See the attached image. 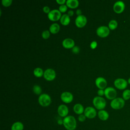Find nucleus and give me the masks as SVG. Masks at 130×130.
<instances>
[{
	"mask_svg": "<svg viewBox=\"0 0 130 130\" xmlns=\"http://www.w3.org/2000/svg\"><path fill=\"white\" fill-rule=\"evenodd\" d=\"M125 9L124 3L122 1H117L113 5V10L117 14H120Z\"/></svg>",
	"mask_w": 130,
	"mask_h": 130,
	"instance_id": "13",
	"label": "nucleus"
},
{
	"mask_svg": "<svg viewBox=\"0 0 130 130\" xmlns=\"http://www.w3.org/2000/svg\"><path fill=\"white\" fill-rule=\"evenodd\" d=\"M68 9V7L67 5H60L59 7V11L61 12V13H64L67 11Z\"/></svg>",
	"mask_w": 130,
	"mask_h": 130,
	"instance_id": "29",
	"label": "nucleus"
},
{
	"mask_svg": "<svg viewBox=\"0 0 130 130\" xmlns=\"http://www.w3.org/2000/svg\"><path fill=\"white\" fill-rule=\"evenodd\" d=\"M86 116H85L84 114H80L79 115L78 117V119L79 121L80 122H84L85 120H86Z\"/></svg>",
	"mask_w": 130,
	"mask_h": 130,
	"instance_id": "30",
	"label": "nucleus"
},
{
	"mask_svg": "<svg viewBox=\"0 0 130 130\" xmlns=\"http://www.w3.org/2000/svg\"><path fill=\"white\" fill-rule=\"evenodd\" d=\"M114 85L117 89L123 90L126 88L127 81L122 78H117L114 81Z\"/></svg>",
	"mask_w": 130,
	"mask_h": 130,
	"instance_id": "8",
	"label": "nucleus"
},
{
	"mask_svg": "<svg viewBox=\"0 0 130 130\" xmlns=\"http://www.w3.org/2000/svg\"><path fill=\"white\" fill-rule=\"evenodd\" d=\"M104 95L109 100H113L116 98L117 92L113 87H108L106 88L104 90Z\"/></svg>",
	"mask_w": 130,
	"mask_h": 130,
	"instance_id": "5",
	"label": "nucleus"
},
{
	"mask_svg": "<svg viewBox=\"0 0 130 130\" xmlns=\"http://www.w3.org/2000/svg\"><path fill=\"white\" fill-rule=\"evenodd\" d=\"M95 83L97 87H98L100 89H103L106 88L107 82L106 80L102 77H98L95 81Z\"/></svg>",
	"mask_w": 130,
	"mask_h": 130,
	"instance_id": "15",
	"label": "nucleus"
},
{
	"mask_svg": "<svg viewBox=\"0 0 130 130\" xmlns=\"http://www.w3.org/2000/svg\"><path fill=\"white\" fill-rule=\"evenodd\" d=\"M63 125L67 130H75L77 127L75 118L72 115L65 117L63 119Z\"/></svg>",
	"mask_w": 130,
	"mask_h": 130,
	"instance_id": "1",
	"label": "nucleus"
},
{
	"mask_svg": "<svg viewBox=\"0 0 130 130\" xmlns=\"http://www.w3.org/2000/svg\"><path fill=\"white\" fill-rule=\"evenodd\" d=\"M44 78L47 81H52L54 80L56 77V73L55 71L51 68L46 69L44 72Z\"/></svg>",
	"mask_w": 130,
	"mask_h": 130,
	"instance_id": "10",
	"label": "nucleus"
},
{
	"mask_svg": "<svg viewBox=\"0 0 130 130\" xmlns=\"http://www.w3.org/2000/svg\"><path fill=\"white\" fill-rule=\"evenodd\" d=\"M127 82L128 83H129L130 84V78H129V79H128V81H127Z\"/></svg>",
	"mask_w": 130,
	"mask_h": 130,
	"instance_id": "39",
	"label": "nucleus"
},
{
	"mask_svg": "<svg viewBox=\"0 0 130 130\" xmlns=\"http://www.w3.org/2000/svg\"><path fill=\"white\" fill-rule=\"evenodd\" d=\"M38 102L41 106L47 107L50 104L51 99L50 95L48 94L42 93L40 95L38 99Z\"/></svg>",
	"mask_w": 130,
	"mask_h": 130,
	"instance_id": "4",
	"label": "nucleus"
},
{
	"mask_svg": "<svg viewBox=\"0 0 130 130\" xmlns=\"http://www.w3.org/2000/svg\"><path fill=\"white\" fill-rule=\"evenodd\" d=\"M57 113L60 116L64 118L68 116L69 113L68 107L63 104L59 105L57 108Z\"/></svg>",
	"mask_w": 130,
	"mask_h": 130,
	"instance_id": "14",
	"label": "nucleus"
},
{
	"mask_svg": "<svg viewBox=\"0 0 130 130\" xmlns=\"http://www.w3.org/2000/svg\"><path fill=\"white\" fill-rule=\"evenodd\" d=\"M56 2L57 3H58L60 5H64V4L66 3V1L65 0H56Z\"/></svg>",
	"mask_w": 130,
	"mask_h": 130,
	"instance_id": "35",
	"label": "nucleus"
},
{
	"mask_svg": "<svg viewBox=\"0 0 130 130\" xmlns=\"http://www.w3.org/2000/svg\"><path fill=\"white\" fill-rule=\"evenodd\" d=\"M34 74L37 77H41L44 75V72L42 69L40 68H36L34 70Z\"/></svg>",
	"mask_w": 130,
	"mask_h": 130,
	"instance_id": "23",
	"label": "nucleus"
},
{
	"mask_svg": "<svg viewBox=\"0 0 130 130\" xmlns=\"http://www.w3.org/2000/svg\"><path fill=\"white\" fill-rule=\"evenodd\" d=\"M97 93H98V95H100V96H103L104 94V93H105L104 90L103 89H99Z\"/></svg>",
	"mask_w": 130,
	"mask_h": 130,
	"instance_id": "34",
	"label": "nucleus"
},
{
	"mask_svg": "<svg viewBox=\"0 0 130 130\" xmlns=\"http://www.w3.org/2000/svg\"><path fill=\"white\" fill-rule=\"evenodd\" d=\"M43 11H44L45 13H47V14H48V13L50 12V8H49V7H48V6H45V7H44L43 8Z\"/></svg>",
	"mask_w": 130,
	"mask_h": 130,
	"instance_id": "33",
	"label": "nucleus"
},
{
	"mask_svg": "<svg viewBox=\"0 0 130 130\" xmlns=\"http://www.w3.org/2000/svg\"><path fill=\"white\" fill-rule=\"evenodd\" d=\"M66 5L70 8L75 9L79 6V1L78 0H67Z\"/></svg>",
	"mask_w": 130,
	"mask_h": 130,
	"instance_id": "21",
	"label": "nucleus"
},
{
	"mask_svg": "<svg viewBox=\"0 0 130 130\" xmlns=\"http://www.w3.org/2000/svg\"><path fill=\"white\" fill-rule=\"evenodd\" d=\"M60 29V26L58 24L56 23H54L52 24L49 27V31L53 34H57Z\"/></svg>",
	"mask_w": 130,
	"mask_h": 130,
	"instance_id": "22",
	"label": "nucleus"
},
{
	"mask_svg": "<svg viewBox=\"0 0 130 130\" xmlns=\"http://www.w3.org/2000/svg\"><path fill=\"white\" fill-rule=\"evenodd\" d=\"M73 111L76 114L80 115L84 113V109L83 106L81 104H76L73 107Z\"/></svg>",
	"mask_w": 130,
	"mask_h": 130,
	"instance_id": "18",
	"label": "nucleus"
},
{
	"mask_svg": "<svg viewBox=\"0 0 130 130\" xmlns=\"http://www.w3.org/2000/svg\"><path fill=\"white\" fill-rule=\"evenodd\" d=\"M33 91L36 94L39 95L42 92V89L41 87L38 85H35L33 87Z\"/></svg>",
	"mask_w": 130,
	"mask_h": 130,
	"instance_id": "26",
	"label": "nucleus"
},
{
	"mask_svg": "<svg viewBox=\"0 0 130 130\" xmlns=\"http://www.w3.org/2000/svg\"><path fill=\"white\" fill-rule=\"evenodd\" d=\"M122 98L124 100H127L130 99V90L125 89L122 93Z\"/></svg>",
	"mask_w": 130,
	"mask_h": 130,
	"instance_id": "25",
	"label": "nucleus"
},
{
	"mask_svg": "<svg viewBox=\"0 0 130 130\" xmlns=\"http://www.w3.org/2000/svg\"><path fill=\"white\" fill-rule=\"evenodd\" d=\"M91 48L92 49H95L96 46H97V42L96 41H92L91 43H90V45Z\"/></svg>",
	"mask_w": 130,
	"mask_h": 130,
	"instance_id": "32",
	"label": "nucleus"
},
{
	"mask_svg": "<svg viewBox=\"0 0 130 130\" xmlns=\"http://www.w3.org/2000/svg\"><path fill=\"white\" fill-rule=\"evenodd\" d=\"M61 12L57 9H53L48 14V18L52 21H56L60 19Z\"/></svg>",
	"mask_w": 130,
	"mask_h": 130,
	"instance_id": "6",
	"label": "nucleus"
},
{
	"mask_svg": "<svg viewBox=\"0 0 130 130\" xmlns=\"http://www.w3.org/2000/svg\"><path fill=\"white\" fill-rule=\"evenodd\" d=\"M118 26V23L115 20H111L110 21L108 24V27L111 30H114L117 28Z\"/></svg>",
	"mask_w": 130,
	"mask_h": 130,
	"instance_id": "24",
	"label": "nucleus"
},
{
	"mask_svg": "<svg viewBox=\"0 0 130 130\" xmlns=\"http://www.w3.org/2000/svg\"><path fill=\"white\" fill-rule=\"evenodd\" d=\"M57 123L59 124V125H61V124H63V120H61V119H59L57 120Z\"/></svg>",
	"mask_w": 130,
	"mask_h": 130,
	"instance_id": "38",
	"label": "nucleus"
},
{
	"mask_svg": "<svg viewBox=\"0 0 130 130\" xmlns=\"http://www.w3.org/2000/svg\"><path fill=\"white\" fill-rule=\"evenodd\" d=\"M75 24L78 27H84L87 23V18L83 15H81L78 16L75 19Z\"/></svg>",
	"mask_w": 130,
	"mask_h": 130,
	"instance_id": "11",
	"label": "nucleus"
},
{
	"mask_svg": "<svg viewBox=\"0 0 130 130\" xmlns=\"http://www.w3.org/2000/svg\"><path fill=\"white\" fill-rule=\"evenodd\" d=\"M92 103L94 107L100 110H103L106 106V102L104 98L98 96L93 98Z\"/></svg>",
	"mask_w": 130,
	"mask_h": 130,
	"instance_id": "2",
	"label": "nucleus"
},
{
	"mask_svg": "<svg viewBox=\"0 0 130 130\" xmlns=\"http://www.w3.org/2000/svg\"><path fill=\"white\" fill-rule=\"evenodd\" d=\"M84 114L89 119L94 118L97 114L96 110L92 107H87L84 109Z\"/></svg>",
	"mask_w": 130,
	"mask_h": 130,
	"instance_id": "9",
	"label": "nucleus"
},
{
	"mask_svg": "<svg viewBox=\"0 0 130 130\" xmlns=\"http://www.w3.org/2000/svg\"><path fill=\"white\" fill-rule=\"evenodd\" d=\"M125 105V102L123 98H116L112 100L110 103L111 108L114 110H119L122 109Z\"/></svg>",
	"mask_w": 130,
	"mask_h": 130,
	"instance_id": "3",
	"label": "nucleus"
},
{
	"mask_svg": "<svg viewBox=\"0 0 130 130\" xmlns=\"http://www.w3.org/2000/svg\"><path fill=\"white\" fill-rule=\"evenodd\" d=\"M42 36L43 39H47L49 38L50 36V31L48 30H44L42 33Z\"/></svg>",
	"mask_w": 130,
	"mask_h": 130,
	"instance_id": "27",
	"label": "nucleus"
},
{
	"mask_svg": "<svg viewBox=\"0 0 130 130\" xmlns=\"http://www.w3.org/2000/svg\"><path fill=\"white\" fill-rule=\"evenodd\" d=\"M98 116L99 119L102 121H106L108 120L109 117V114L108 112L104 110H99L98 113Z\"/></svg>",
	"mask_w": 130,
	"mask_h": 130,
	"instance_id": "17",
	"label": "nucleus"
},
{
	"mask_svg": "<svg viewBox=\"0 0 130 130\" xmlns=\"http://www.w3.org/2000/svg\"><path fill=\"white\" fill-rule=\"evenodd\" d=\"M76 14L78 15V16H79V15H81V13H82V11L80 9H77L76 10Z\"/></svg>",
	"mask_w": 130,
	"mask_h": 130,
	"instance_id": "37",
	"label": "nucleus"
},
{
	"mask_svg": "<svg viewBox=\"0 0 130 130\" xmlns=\"http://www.w3.org/2000/svg\"><path fill=\"white\" fill-rule=\"evenodd\" d=\"M67 14H68L70 17V16H72L74 15V12H73V11H72V10H69V11H68Z\"/></svg>",
	"mask_w": 130,
	"mask_h": 130,
	"instance_id": "36",
	"label": "nucleus"
},
{
	"mask_svg": "<svg viewBox=\"0 0 130 130\" xmlns=\"http://www.w3.org/2000/svg\"><path fill=\"white\" fill-rule=\"evenodd\" d=\"M62 46L66 49L73 48L75 46L74 41L71 38H66L62 41Z\"/></svg>",
	"mask_w": 130,
	"mask_h": 130,
	"instance_id": "16",
	"label": "nucleus"
},
{
	"mask_svg": "<svg viewBox=\"0 0 130 130\" xmlns=\"http://www.w3.org/2000/svg\"><path fill=\"white\" fill-rule=\"evenodd\" d=\"M12 3V0H2V5L5 7H8L10 6Z\"/></svg>",
	"mask_w": 130,
	"mask_h": 130,
	"instance_id": "28",
	"label": "nucleus"
},
{
	"mask_svg": "<svg viewBox=\"0 0 130 130\" xmlns=\"http://www.w3.org/2000/svg\"><path fill=\"white\" fill-rule=\"evenodd\" d=\"M60 22L63 25H68L70 22V16L67 14H63L60 19Z\"/></svg>",
	"mask_w": 130,
	"mask_h": 130,
	"instance_id": "19",
	"label": "nucleus"
},
{
	"mask_svg": "<svg viewBox=\"0 0 130 130\" xmlns=\"http://www.w3.org/2000/svg\"><path fill=\"white\" fill-rule=\"evenodd\" d=\"M72 51L73 53L77 54L80 51V48L78 46H74L72 49Z\"/></svg>",
	"mask_w": 130,
	"mask_h": 130,
	"instance_id": "31",
	"label": "nucleus"
},
{
	"mask_svg": "<svg viewBox=\"0 0 130 130\" xmlns=\"http://www.w3.org/2000/svg\"><path fill=\"white\" fill-rule=\"evenodd\" d=\"M60 99L63 102L69 104L71 103L73 100V95L70 92L65 91L61 94Z\"/></svg>",
	"mask_w": 130,
	"mask_h": 130,
	"instance_id": "12",
	"label": "nucleus"
},
{
	"mask_svg": "<svg viewBox=\"0 0 130 130\" xmlns=\"http://www.w3.org/2000/svg\"><path fill=\"white\" fill-rule=\"evenodd\" d=\"M96 34L101 38H106L110 34V29L106 26H101L96 30Z\"/></svg>",
	"mask_w": 130,
	"mask_h": 130,
	"instance_id": "7",
	"label": "nucleus"
},
{
	"mask_svg": "<svg viewBox=\"0 0 130 130\" xmlns=\"http://www.w3.org/2000/svg\"><path fill=\"white\" fill-rule=\"evenodd\" d=\"M23 124L20 121H16L13 123L11 127V130H23Z\"/></svg>",
	"mask_w": 130,
	"mask_h": 130,
	"instance_id": "20",
	"label": "nucleus"
}]
</instances>
